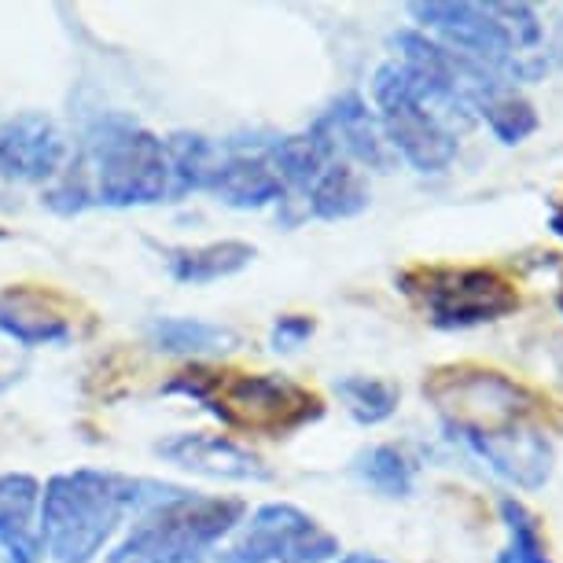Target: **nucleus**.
<instances>
[{
    "mask_svg": "<svg viewBox=\"0 0 563 563\" xmlns=\"http://www.w3.org/2000/svg\"><path fill=\"white\" fill-rule=\"evenodd\" d=\"M177 490L180 486L103 467L59 472L41 490V545L56 563H92L122 527L125 512H147Z\"/></svg>",
    "mask_w": 563,
    "mask_h": 563,
    "instance_id": "obj_3",
    "label": "nucleus"
},
{
    "mask_svg": "<svg viewBox=\"0 0 563 563\" xmlns=\"http://www.w3.org/2000/svg\"><path fill=\"white\" fill-rule=\"evenodd\" d=\"M317 332V321L306 313H284L273 324V350H299L302 343H310Z\"/></svg>",
    "mask_w": 563,
    "mask_h": 563,
    "instance_id": "obj_23",
    "label": "nucleus"
},
{
    "mask_svg": "<svg viewBox=\"0 0 563 563\" xmlns=\"http://www.w3.org/2000/svg\"><path fill=\"white\" fill-rule=\"evenodd\" d=\"M423 398L442 423L519 490L552 479L556 450L545 431V401L519 379L486 365H442L423 379Z\"/></svg>",
    "mask_w": 563,
    "mask_h": 563,
    "instance_id": "obj_1",
    "label": "nucleus"
},
{
    "mask_svg": "<svg viewBox=\"0 0 563 563\" xmlns=\"http://www.w3.org/2000/svg\"><path fill=\"white\" fill-rule=\"evenodd\" d=\"M549 229L556 232V236L563 240V196L556 199V203H552V214H549Z\"/></svg>",
    "mask_w": 563,
    "mask_h": 563,
    "instance_id": "obj_24",
    "label": "nucleus"
},
{
    "mask_svg": "<svg viewBox=\"0 0 563 563\" xmlns=\"http://www.w3.org/2000/svg\"><path fill=\"white\" fill-rule=\"evenodd\" d=\"M152 346L174 357H207V354H225L236 346V332L199 317H158L152 321Z\"/></svg>",
    "mask_w": 563,
    "mask_h": 563,
    "instance_id": "obj_18",
    "label": "nucleus"
},
{
    "mask_svg": "<svg viewBox=\"0 0 563 563\" xmlns=\"http://www.w3.org/2000/svg\"><path fill=\"white\" fill-rule=\"evenodd\" d=\"M240 497H203L177 490L136 519L108 563H203L243 519Z\"/></svg>",
    "mask_w": 563,
    "mask_h": 563,
    "instance_id": "obj_6",
    "label": "nucleus"
},
{
    "mask_svg": "<svg viewBox=\"0 0 563 563\" xmlns=\"http://www.w3.org/2000/svg\"><path fill=\"white\" fill-rule=\"evenodd\" d=\"M174 199L166 141L130 114H100L85 130L81 155L56 177L45 203L59 214L100 203L114 210L155 207Z\"/></svg>",
    "mask_w": 563,
    "mask_h": 563,
    "instance_id": "obj_2",
    "label": "nucleus"
},
{
    "mask_svg": "<svg viewBox=\"0 0 563 563\" xmlns=\"http://www.w3.org/2000/svg\"><path fill=\"white\" fill-rule=\"evenodd\" d=\"M41 486L34 475L0 472V563H41Z\"/></svg>",
    "mask_w": 563,
    "mask_h": 563,
    "instance_id": "obj_15",
    "label": "nucleus"
},
{
    "mask_svg": "<svg viewBox=\"0 0 563 563\" xmlns=\"http://www.w3.org/2000/svg\"><path fill=\"white\" fill-rule=\"evenodd\" d=\"M339 538L310 512L288 501L254 508L232 545L218 552V563H335Z\"/></svg>",
    "mask_w": 563,
    "mask_h": 563,
    "instance_id": "obj_9",
    "label": "nucleus"
},
{
    "mask_svg": "<svg viewBox=\"0 0 563 563\" xmlns=\"http://www.w3.org/2000/svg\"><path fill=\"white\" fill-rule=\"evenodd\" d=\"M335 395L343 398L346 412L365 428H376V423L390 420L398 412V387L387 384V379H372V376H343L335 384Z\"/></svg>",
    "mask_w": 563,
    "mask_h": 563,
    "instance_id": "obj_21",
    "label": "nucleus"
},
{
    "mask_svg": "<svg viewBox=\"0 0 563 563\" xmlns=\"http://www.w3.org/2000/svg\"><path fill=\"white\" fill-rule=\"evenodd\" d=\"M335 563H387V560L372 556V552H350V556H339Z\"/></svg>",
    "mask_w": 563,
    "mask_h": 563,
    "instance_id": "obj_25",
    "label": "nucleus"
},
{
    "mask_svg": "<svg viewBox=\"0 0 563 563\" xmlns=\"http://www.w3.org/2000/svg\"><path fill=\"white\" fill-rule=\"evenodd\" d=\"M368 180L350 163H328L324 174L306 196V218L321 221H346L368 210Z\"/></svg>",
    "mask_w": 563,
    "mask_h": 563,
    "instance_id": "obj_17",
    "label": "nucleus"
},
{
    "mask_svg": "<svg viewBox=\"0 0 563 563\" xmlns=\"http://www.w3.org/2000/svg\"><path fill=\"white\" fill-rule=\"evenodd\" d=\"M372 100H376L379 130H384V141L395 152V158H406L417 174L450 169L456 158V133L406 63L390 59L376 70Z\"/></svg>",
    "mask_w": 563,
    "mask_h": 563,
    "instance_id": "obj_7",
    "label": "nucleus"
},
{
    "mask_svg": "<svg viewBox=\"0 0 563 563\" xmlns=\"http://www.w3.org/2000/svg\"><path fill=\"white\" fill-rule=\"evenodd\" d=\"M158 254H163L169 276L180 284H192V288L236 276L254 262V247L243 240H218L203 243V247H158Z\"/></svg>",
    "mask_w": 563,
    "mask_h": 563,
    "instance_id": "obj_16",
    "label": "nucleus"
},
{
    "mask_svg": "<svg viewBox=\"0 0 563 563\" xmlns=\"http://www.w3.org/2000/svg\"><path fill=\"white\" fill-rule=\"evenodd\" d=\"M163 395H185L199 401L210 417H218L225 428L247 434H269L284 439L302 428H310L324 417L321 395L295 384L276 372H229L192 365L163 384Z\"/></svg>",
    "mask_w": 563,
    "mask_h": 563,
    "instance_id": "obj_5",
    "label": "nucleus"
},
{
    "mask_svg": "<svg viewBox=\"0 0 563 563\" xmlns=\"http://www.w3.org/2000/svg\"><path fill=\"white\" fill-rule=\"evenodd\" d=\"M479 114L505 147L523 144L527 136H534L538 125H541L534 103H530L527 97H519L512 85H501L497 92H490V97L479 103Z\"/></svg>",
    "mask_w": 563,
    "mask_h": 563,
    "instance_id": "obj_19",
    "label": "nucleus"
},
{
    "mask_svg": "<svg viewBox=\"0 0 563 563\" xmlns=\"http://www.w3.org/2000/svg\"><path fill=\"white\" fill-rule=\"evenodd\" d=\"M265 147L269 141H214L203 192L218 196L232 210H262L269 203H284L288 192L269 166Z\"/></svg>",
    "mask_w": 563,
    "mask_h": 563,
    "instance_id": "obj_10",
    "label": "nucleus"
},
{
    "mask_svg": "<svg viewBox=\"0 0 563 563\" xmlns=\"http://www.w3.org/2000/svg\"><path fill=\"white\" fill-rule=\"evenodd\" d=\"M0 332L19 346H63L74 339L70 310L59 295L45 288L0 291Z\"/></svg>",
    "mask_w": 563,
    "mask_h": 563,
    "instance_id": "obj_14",
    "label": "nucleus"
},
{
    "mask_svg": "<svg viewBox=\"0 0 563 563\" xmlns=\"http://www.w3.org/2000/svg\"><path fill=\"white\" fill-rule=\"evenodd\" d=\"M67 163V141L48 114L23 111L0 122V177L19 185L56 180Z\"/></svg>",
    "mask_w": 563,
    "mask_h": 563,
    "instance_id": "obj_12",
    "label": "nucleus"
},
{
    "mask_svg": "<svg viewBox=\"0 0 563 563\" xmlns=\"http://www.w3.org/2000/svg\"><path fill=\"white\" fill-rule=\"evenodd\" d=\"M556 310L563 313V284H560V291H556Z\"/></svg>",
    "mask_w": 563,
    "mask_h": 563,
    "instance_id": "obj_26",
    "label": "nucleus"
},
{
    "mask_svg": "<svg viewBox=\"0 0 563 563\" xmlns=\"http://www.w3.org/2000/svg\"><path fill=\"white\" fill-rule=\"evenodd\" d=\"M310 136L321 144L328 163H361L368 169H384V174L395 166V152L384 141L376 111H368V103L357 92H343L328 103V111L310 125Z\"/></svg>",
    "mask_w": 563,
    "mask_h": 563,
    "instance_id": "obj_11",
    "label": "nucleus"
},
{
    "mask_svg": "<svg viewBox=\"0 0 563 563\" xmlns=\"http://www.w3.org/2000/svg\"><path fill=\"white\" fill-rule=\"evenodd\" d=\"M398 284L423 310L428 324L442 332L494 324L523 306L516 284L490 265H417L401 273Z\"/></svg>",
    "mask_w": 563,
    "mask_h": 563,
    "instance_id": "obj_8",
    "label": "nucleus"
},
{
    "mask_svg": "<svg viewBox=\"0 0 563 563\" xmlns=\"http://www.w3.org/2000/svg\"><path fill=\"white\" fill-rule=\"evenodd\" d=\"M497 512H501V523L508 530V545L497 552V563H552L545 534H541V519L523 501L505 497Z\"/></svg>",
    "mask_w": 563,
    "mask_h": 563,
    "instance_id": "obj_20",
    "label": "nucleus"
},
{
    "mask_svg": "<svg viewBox=\"0 0 563 563\" xmlns=\"http://www.w3.org/2000/svg\"><path fill=\"white\" fill-rule=\"evenodd\" d=\"M354 472L361 483H368L384 497H409L412 494V461L398 445H372V450L357 453Z\"/></svg>",
    "mask_w": 563,
    "mask_h": 563,
    "instance_id": "obj_22",
    "label": "nucleus"
},
{
    "mask_svg": "<svg viewBox=\"0 0 563 563\" xmlns=\"http://www.w3.org/2000/svg\"><path fill=\"white\" fill-rule=\"evenodd\" d=\"M163 461L185 467V472L207 475V479H229V483H265L273 479L269 464L247 445L225 439V434H203V431H180L169 434L166 442L155 445Z\"/></svg>",
    "mask_w": 563,
    "mask_h": 563,
    "instance_id": "obj_13",
    "label": "nucleus"
},
{
    "mask_svg": "<svg viewBox=\"0 0 563 563\" xmlns=\"http://www.w3.org/2000/svg\"><path fill=\"white\" fill-rule=\"evenodd\" d=\"M409 15L434 30L445 48L490 67L505 81H541L563 63V45H552L534 4L501 0H417Z\"/></svg>",
    "mask_w": 563,
    "mask_h": 563,
    "instance_id": "obj_4",
    "label": "nucleus"
},
{
    "mask_svg": "<svg viewBox=\"0 0 563 563\" xmlns=\"http://www.w3.org/2000/svg\"><path fill=\"white\" fill-rule=\"evenodd\" d=\"M12 384V376H4V372H0V387H8Z\"/></svg>",
    "mask_w": 563,
    "mask_h": 563,
    "instance_id": "obj_27",
    "label": "nucleus"
}]
</instances>
